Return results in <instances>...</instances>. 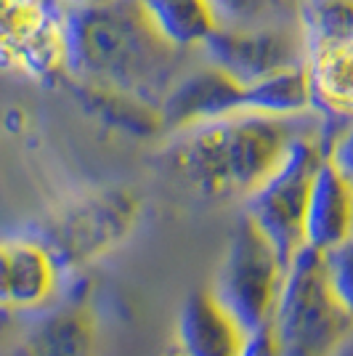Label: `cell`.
Segmentation results:
<instances>
[{
  "label": "cell",
  "instance_id": "5b68a950",
  "mask_svg": "<svg viewBox=\"0 0 353 356\" xmlns=\"http://www.w3.org/2000/svg\"><path fill=\"white\" fill-rule=\"evenodd\" d=\"M287 268L290 266L279 258L277 248L242 213L229 237V248L223 252L210 293L231 314L236 325L245 332H252L274 322Z\"/></svg>",
  "mask_w": 353,
  "mask_h": 356
},
{
  "label": "cell",
  "instance_id": "5bb4252c",
  "mask_svg": "<svg viewBox=\"0 0 353 356\" xmlns=\"http://www.w3.org/2000/svg\"><path fill=\"white\" fill-rule=\"evenodd\" d=\"M313 109L335 122L353 120V43L309 54Z\"/></svg>",
  "mask_w": 353,
  "mask_h": 356
},
{
  "label": "cell",
  "instance_id": "3957f363",
  "mask_svg": "<svg viewBox=\"0 0 353 356\" xmlns=\"http://www.w3.org/2000/svg\"><path fill=\"white\" fill-rule=\"evenodd\" d=\"M144 202L131 186H99L64 200L27 229L56 258L64 274L80 271L125 245L141 221Z\"/></svg>",
  "mask_w": 353,
  "mask_h": 356
},
{
  "label": "cell",
  "instance_id": "4fadbf2b",
  "mask_svg": "<svg viewBox=\"0 0 353 356\" xmlns=\"http://www.w3.org/2000/svg\"><path fill=\"white\" fill-rule=\"evenodd\" d=\"M353 239V186L324 157L306 213V248L329 252Z\"/></svg>",
  "mask_w": 353,
  "mask_h": 356
},
{
  "label": "cell",
  "instance_id": "6da1fadb",
  "mask_svg": "<svg viewBox=\"0 0 353 356\" xmlns=\"http://www.w3.org/2000/svg\"><path fill=\"white\" fill-rule=\"evenodd\" d=\"M199 59L165 38L138 0H112L69 14L67 77L162 112L176 83Z\"/></svg>",
  "mask_w": 353,
  "mask_h": 356
},
{
  "label": "cell",
  "instance_id": "7a4b0ae2",
  "mask_svg": "<svg viewBox=\"0 0 353 356\" xmlns=\"http://www.w3.org/2000/svg\"><path fill=\"white\" fill-rule=\"evenodd\" d=\"M313 136H324V115L316 109L303 115L245 112L167 136L162 160L194 194L245 205L290 152Z\"/></svg>",
  "mask_w": 353,
  "mask_h": 356
},
{
  "label": "cell",
  "instance_id": "ffe728a7",
  "mask_svg": "<svg viewBox=\"0 0 353 356\" xmlns=\"http://www.w3.org/2000/svg\"><path fill=\"white\" fill-rule=\"evenodd\" d=\"M239 356H284V346H281V338L274 322L258 327L252 332H245V343H242Z\"/></svg>",
  "mask_w": 353,
  "mask_h": 356
},
{
  "label": "cell",
  "instance_id": "8992f818",
  "mask_svg": "<svg viewBox=\"0 0 353 356\" xmlns=\"http://www.w3.org/2000/svg\"><path fill=\"white\" fill-rule=\"evenodd\" d=\"M324 157V136L303 138L279 170L242 205V213L263 232L287 266L306 248V213Z\"/></svg>",
  "mask_w": 353,
  "mask_h": 356
},
{
  "label": "cell",
  "instance_id": "ba28073f",
  "mask_svg": "<svg viewBox=\"0 0 353 356\" xmlns=\"http://www.w3.org/2000/svg\"><path fill=\"white\" fill-rule=\"evenodd\" d=\"M197 54L215 70L234 77L239 86H258L309 67V43L300 22L261 30L215 27Z\"/></svg>",
  "mask_w": 353,
  "mask_h": 356
},
{
  "label": "cell",
  "instance_id": "8fae6325",
  "mask_svg": "<svg viewBox=\"0 0 353 356\" xmlns=\"http://www.w3.org/2000/svg\"><path fill=\"white\" fill-rule=\"evenodd\" d=\"M101 327L93 306L85 300H67L45 309L16 338L8 356H99Z\"/></svg>",
  "mask_w": 353,
  "mask_h": 356
},
{
  "label": "cell",
  "instance_id": "ac0fdd59",
  "mask_svg": "<svg viewBox=\"0 0 353 356\" xmlns=\"http://www.w3.org/2000/svg\"><path fill=\"white\" fill-rule=\"evenodd\" d=\"M324 264H327V280L332 293L353 319V239L335 250L324 252Z\"/></svg>",
  "mask_w": 353,
  "mask_h": 356
},
{
  "label": "cell",
  "instance_id": "52a82bcc",
  "mask_svg": "<svg viewBox=\"0 0 353 356\" xmlns=\"http://www.w3.org/2000/svg\"><path fill=\"white\" fill-rule=\"evenodd\" d=\"M69 14L64 0H3V67L32 83H64Z\"/></svg>",
  "mask_w": 353,
  "mask_h": 356
},
{
  "label": "cell",
  "instance_id": "9c48e42d",
  "mask_svg": "<svg viewBox=\"0 0 353 356\" xmlns=\"http://www.w3.org/2000/svg\"><path fill=\"white\" fill-rule=\"evenodd\" d=\"M245 112H258L255 86H239L234 77L197 59L162 104V136Z\"/></svg>",
  "mask_w": 353,
  "mask_h": 356
},
{
  "label": "cell",
  "instance_id": "e0dca14e",
  "mask_svg": "<svg viewBox=\"0 0 353 356\" xmlns=\"http://www.w3.org/2000/svg\"><path fill=\"white\" fill-rule=\"evenodd\" d=\"M309 54L353 43V0H300Z\"/></svg>",
  "mask_w": 353,
  "mask_h": 356
},
{
  "label": "cell",
  "instance_id": "d6986e66",
  "mask_svg": "<svg viewBox=\"0 0 353 356\" xmlns=\"http://www.w3.org/2000/svg\"><path fill=\"white\" fill-rule=\"evenodd\" d=\"M324 154L332 168L353 186V120L335 122L324 118Z\"/></svg>",
  "mask_w": 353,
  "mask_h": 356
},
{
  "label": "cell",
  "instance_id": "277c9868",
  "mask_svg": "<svg viewBox=\"0 0 353 356\" xmlns=\"http://www.w3.org/2000/svg\"><path fill=\"white\" fill-rule=\"evenodd\" d=\"M274 327L284 356H329L353 332V319L329 287L324 252L303 248L287 268Z\"/></svg>",
  "mask_w": 353,
  "mask_h": 356
},
{
  "label": "cell",
  "instance_id": "7c38bea8",
  "mask_svg": "<svg viewBox=\"0 0 353 356\" xmlns=\"http://www.w3.org/2000/svg\"><path fill=\"white\" fill-rule=\"evenodd\" d=\"M245 330L210 290H194L183 300L176 322L178 356H239Z\"/></svg>",
  "mask_w": 353,
  "mask_h": 356
},
{
  "label": "cell",
  "instance_id": "30bf717a",
  "mask_svg": "<svg viewBox=\"0 0 353 356\" xmlns=\"http://www.w3.org/2000/svg\"><path fill=\"white\" fill-rule=\"evenodd\" d=\"M64 271L40 239L24 234L0 245V303L11 314L45 312L56 298Z\"/></svg>",
  "mask_w": 353,
  "mask_h": 356
},
{
  "label": "cell",
  "instance_id": "44dd1931",
  "mask_svg": "<svg viewBox=\"0 0 353 356\" xmlns=\"http://www.w3.org/2000/svg\"><path fill=\"white\" fill-rule=\"evenodd\" d=\"M72 11H77V8H96V6H104V3H112V0H64Z\"/></svg>",
  "mask_w": 353,
  "mask_h": 356
},
{
  "label": "cell",
  "instance_id": "2e32d148",
  "mask_svg": "<svg viewBox=\"0 0 353 356\" xmlns=\"http://www.w3.org/2000/svg\"><path fill=\"white\" fill-rule=\"evenodd\" d=\"M218 30H261L300 22V0H205Z\"/></svg>",
  "mask_w": 353,
  "mask_h": 356
},
{
  "label": "cell",
  "instance_id": "9a60e30c",
  "mask_svg": "<svg viewBox=\"0 0 353 356\" xmlns=\"http://www.w3.org/2000/svg\"><path fill=\"white\" fill-rule=\"evenodd\" d=\"M151 22L165 38L186 51H199V45L215 30L213 14L205 0H138Z\"/></svg>",
  "mask_w": 353,
  "mask_h": 356
},
{
  "label": "cell",
  "instance_id": "7402d4cb",
  "mask_svg": "<svg viewBox=\"0 0 353 356\" xmlns=\"http://www.w3.org/2000/svg\"><path fill=\"white\" fill-rule=\"evenodd\" d=\"M329 356H353V332L348 335V338H345V341L340 343L338 348H335V351H332Z\"/></svg>",
  "mask_w": 353,
  "mask_h": 356
}]
</instances>
